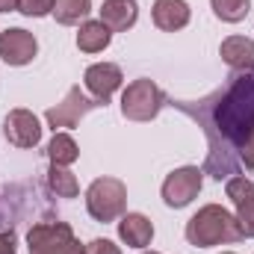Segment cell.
<instances>
[{"mask_svg":"<svg viewBox=\"0 0 254 254\" xmlns=\"http://www.w3.org/2000/svg\"><path fill=\"white\" fill-rule=\"evenodd\" d=\"M213 122L231 145L240 148L246 142V136L254 130V74L234 77L228 92L219 95Z\"/></svg>","mask_w":254,"mask_h":254,"instance_id":"cell-1","label":"cell"},{"mask_svg":"<svg viewBox=\"0 0 254 254\" xmlns=\"http://www.w3.org/2000/svg\"><path fill=\"white\" fill-rule=\"evenodd\" d=\"M187 243L195 249H213V246H228L243 240L240 222L231 210L222 204H204L190 222H187Z\"/></svg>","mask_w":254,"mask_h":254,"instance_id":"cell-2","label":"cell"},{"mask_svg":"<svg viewBox=\"0 0 254 254\" xmlns=\"http://www.w3.org/2000/svg\"><path fill=\"white\" fill-rule=\"evenodd\" d=\"M86 210L95 222H116L127 210V187L119 178H98L86 190Z\"/></svg>","mask_w":254,"mask_h":254,"instance_id":"cell-3","label":"cell"},{"mask_svg":"<svg viewBox=\"0 0 254 254\" xmlns=\"http://www.w3.org/2000/svg\"><path fill=\"white\" fill-rule=\"evenodd\" d=\"M30 254H86V246L74 237L68 222H39L27 234Z\"/></svg>","mask_w":254,"mask_h":254,"instance_id":"cell-4","label":"cell"},{"mask_svg":"<svg viewBox=\"0 0 254 254\" xmlns=\"http://www.w3.org/2000/svg\"><path fill=\"white\" fill-rule=\"evenodd\" d=\"M166 98L160 92V86L148 77L127 83V89L122 92V116L127 122H151L160 116Z\"/></svg>","mask_w":254,"mask_h":254,"instance_id":"cell-5","label":"cell"},{"mask_svg":"<svg viewBox=\"0 0 254 254\" xmlns=\"http://www.w3.org/2000/svg\"><path fill=\"white\" fill-rule=\"evenodd\" d=\"M95 107H101L95 98H89L80 86H71V89L65 92L63 101L45 113V122H48V127H54V133H57V130L80 125V119H83L86 113H92Z\"/></svg>","mask_w":254,"mask_h":254,"instance_id":"cell-6","label":"cell"},{"mask_svg":"<svg viewBox=\"0 0 254 254\" xmlns=\"http://www.w3.org/2000/svg\"><path fill=\"white\" fill-rule=\"evenodd\" d=\"M204 184V172L198 166H184V169H175L166 181H163V201L175 210L187 207L198 198Z\"/></svg>","mask_w":254,"mask_h":254,"instance_id":"cell-7","label":"cell"},{"mask_svg":"<svg viewBox=\"0 0 254 254\" xmlns=\"http://www.w3.org/2000/svg\"><path fill=\"white\" fill-rule=\"evenodd\" d=\"M122 83H125V74H122V68L116 63H95V65H89L86 74H83L86 92H89L101 107H107V101L122 89Z\"/></svg>","mask_w":254,"mask_h":254,"instance_id":"cell-8","label":"cell"},{"mask_svg":"<svg viewBox=\"0 0 254 254\" xmlns=\"http://www.w3.org/2000/svg\"><path fill=\"white\" fill-rule=\"evenodd\" d=\"M36 54H39V42L30 30L9 27V30L0 33V60L6 65H15V68L30 65L36 60Z\"/></svg>","mask_w":254,"mask_h":254,"instance_id":"cell-9","label":"cell"},{"mask_svg":"<svg viewBox=\"0 0 254 254\" xmlns=\"http://www.w3.org/2000/svg\"><path fill=\"white\" fill-rule=\"evenodd\" d=\"M225 192H228L231 204L237 207V222H240L243 237L254 240V181H249L246 175H234V178H228Z\"/></svg>","mask_w":254,"mask_h":254,"instance_id":"cell-10","label":"cell"},{"mask_svg":"<svg viewBox=\"0 0 254 254\" xmlns=\"http://www.w3.org/2000/svg\"><path fill=\"white\" fill-rule=\"evenodd\" d=\"M3 133L15 148H36L42 142V125L36 119V113L30 110H12L3 122Z\"/></svg>","mask_w":254,"mask_h":254,"instance_id":"cell-11","label":"cell"},{"mask_svg":"<svg viewBox=\"0 0 254 254\" xmlns=\"http://www.w3.org/2000/svg\"><path fill=\"white\" fill-rule=\"evenodd\" d=\"M151 18L157 24V30L163 33H178L190 24L192 9L187 0H154V9H151Z\"/></svg>","mask_w":254,"mask_h":254,"instance_id":"cell-12","label":"cell"},{"mask_svg":"<svg viewBox=\"0 0 254 254\" xmlns=\"http://www.w3.org/2000/svg\"><path fill=\"white\" fill-rule=\"evenodd\" d=\"M119 240L125 243L127 249H148L151 240H154V225L148 216L142 213H125L119 219Z\"/></svg>","mask_w":254,"mask_h":254,"instance_id":"cell-13","label":"cell"},{"mask_svg":"<svg viewBox=\"0 0 254 254\" xmlns=\"http://www.w3.org/2000/svg\"><path fill=\"white\" fill-rule=\"evenodd\" d=\"M101 12V21L113 30V33H127L136 18H139V6L136 0H104V6L98 9Z\"/></svg>","mask_w":254,"mask_h":254,"instance_id":"cell-14","label":"cell"},{"mask_svg":"<svg viewBox=\"0 0 254 254\" xmlns=\"http://www.w3.org/2000/svg\"><path fill=\"white\" fill-rule=\"evenodd\" d=\"M222 60L231 65L234 71H254V42L246 36H228L219 48Z\"/></svg>","mask_w":254,"mask_h":254,"instance_id":"cell-15","label":"cell"},{"mask_svg":"<svg viewBox=\"0 0 254 254\" xmlns=\"http://www.w3.org/2000/svg\"><path fill=\"white\" fill-rule=\"evenodd\" d=\"M113 42V30L98 18V21H83L77 30V48L83 54H101Z\"/></svg>","mask_w":254,"mask_h":254,"instance_id":"cell-16","label":"cell"},{"mask_svg":"<svg viewBox=\"0 0 254 254\" xmlns=\"http://www.w3.org/2000/svg\"><path fill=\"white\" fill-rule=\"evenodd\" d=\"M77 157H80V148H77L74 136L57 130L54 139L48 142V160H51V166H65L68 169L71 163H77Z\"/></svg>","mask_w":254,"mask_h":254,"instance_id":"cell-17","label":"cell"},{"mask_svg":"<svg viewBox=\"0 0 254 254\" xmlns=\"http://www.w3.org/2000/svg\"><path fill=\"white\" fill-rule=\"evenodd\" d=\"M89 12H92V0H57L51 15L57 18V24L74 27V24H80Z\"/></svg>","mask_w":254,"mask_h":254,"instance_id":"cell-18","label":"cell"},{"mask_svg":"<svg viewBox=\"0 0 254 254\" xmlns=\"http://www.w3.org/2000/svg\"><path fill=\"white\" fill-rule=\"evenodd\" d=\"M48 187L57 192L60 198H77V195H80L77 178H74L65 166H51V169H48Z\"/></svg>","mask_w":254,"mask_h":254,"instance_id":"cell-19","label":"cell"},{"mask_svg":"<svg viewBox=\"0 0 254 254\" xmlns=\"http://www.w3.org/2000/svg\"><path fill=\"white\" fill-rule=\"evenodd\" d=\"M210 6H213V12H216L219 21H225V24H240V21L249 15L252 0H210Z\"/></svg>","mask_w":254,"mask_h":254,"instance_id":"cell-20","label":"cell"},{"mask_svg":"<svg viewBox=\"0 0 254 254\" xmlns=\"http://www.w3.org/2000/svg\"><path fill=\"white\" fill-rule=\"evenodd\" d=\"M54 3L57 0H18V12L27 18H45L54 12Z\"/></svg>","mask_w":254,"mask_h":254,"instance_id":"cell-21","label":"cell"},{"mask_svg":"<svg viewBox=\"0 0 254 254\" xmlns=\"http://www.w3.org/2000/svg\"><path fill=\"white\" fill-rule=\"evenodd\" d=\"M86 254H122V249L116 243H110V240H92L86 246Z\"/></svg>","mask_w":254,"mask_h":254,"instance_id":"cell-22","label":"cell"},{"mask_svg":"<svg viewBox=\"0 0 254 254\" xmlns=\"http://www.w3.org/2000/svg\"><path fill=\"white\" fill-rule=\"evenodd\" d=\"M240 160L246 163V169H254V130L246 136V142L240 145Z\"/></svg>","mask_w":254,"mask_h":254,"instance_id":"cell-23","label":"cell"},{"mask_svg":"<svg viewBox=\"0 0 254 254\" xmlns=\"http://www.w3.org/2000/svg\"><path fill=\"white\" fill-rule=\"evenodd\" d=\"M0 254H15V234L12 231L0 234Z\"/></svg>","mask_w":254,"mask_h":254,"instance_id":"cell-24","label":"cell"},{"mask_svg":"<svg viewBox=\"0 0 254 254\" xmlns=\"http://www.w3.org/2000/svg\"><path fill=\"white\" fill-rule=\"evenodd\" d=\"M0 12H18V0H0Z\"/></svg>","mask_w":254,"mask_h":254,"instance_id":"cell-25","label":"cell"},{"mask_svg":"<svg viewBox=\"0 0 254 254\" xmlns=\"http://www.w3.org/2000/svg\"><path fill=\"white\" fill-rule=\"evenodd\" d=\"M142 254H160V252H142Z\"/></svg>","mask_w":254,"mask_h":254,"instance_id":"cell-26","label":"cell"},{"mask_svg":"<svg viewBox=\"0 0 254 254\" xmlns=\"http://www.w3.org/2000/svg\"><path fill=\"white\" fill-rule=\"evenodd\" d=\"M222 254H234V252H222Z\"/></svg>","mask_w":254,"mask_h":254,"instance_id":"cell-27","label":"cell"}]
</instances>
